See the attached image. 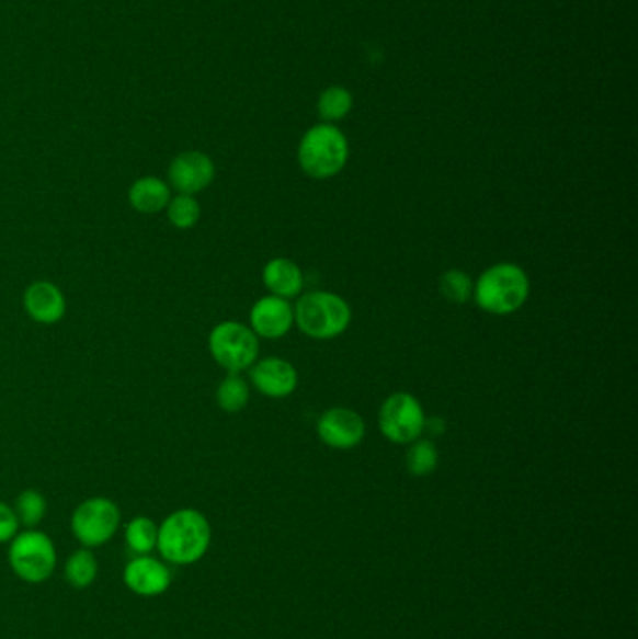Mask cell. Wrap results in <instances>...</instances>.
<instances>
[{
	"label": "cell",
	"instance_id": "1",
	"mask_svg": "<svg viewBox=\"0 0 638 639\" xmlns=\"http://www.w3.org/2000/svg\"><path fill=\"white\" fill-rule=\"evenodd\" d=\"M212 527L205 514L195 509H180L158 527V545L167 563L193 564L210 548Z\"/></svg>",
	"mask_w": 638,
	"mask_h": 639
},
{
	"label": "cell",
	"instance_id": "2",
	"mask_svg": "<svg viewBox=\"0 0 638 639\" xmlns=\"http://www.w3.org/2000/svg\"><path fill=\"white\" fill-rule=\"evenodd\" d=\"M531 294V281L517 264H497L481 273L474 285V298L479 309L504 317L521 309Z\"/></svg>",
	"mask_w": 638,
	"mask_h": 639
},
{
	"label": "cell",
	"instance_id": "3",
	"mask_svg": "<svg viewBox=\"0 0 638 639\" xmlns=\"http://www.w3.org/2000/svg\"><path fill=\"white\" fill-rule=\"evenodd\" d=\"M352 310L332 292H309L294 309V320L307 336L328 341L341 335L351 323Z\"/></svg>",
	"mask_w": 638,
	"mask_h": 639
},
{
	"label": "cell",
	"instance_id": "4",
	"mask_svg": "<svg viewBox=\"0 0 638 639\" xmlns=\"http://www.w3.org/2000/svg\"><path fill=\"white\" fill-rule=\"evenodd\" d=\"M349 159V142L338 127L315 126L304 135L298 148V161L307 176L326 180L343 171Z\"/></svg>",
	"mask_w": 638,
	"mask_h": 639
},
{
	"label": "cell",
	"instance_id": "5",
	"mask_svg": "<svg viewBox=\"0 0 638 639\" xmlns=\"http://www.w3.org/2000/svg\"><path fill=\"white\" fill-rule=\"evenodd\" d=\"M13 574L26 583H44L57 567V550L52 538L36 529H26L12 538L8 551Z\"/></svg>",
	"mask_w": 638,
	"mask_h": 639
},
{
	"label": "cell",
	"instance_id": "6",
	"mask_svg": "<svg viewBox=\"0 0 638 639\" xmlns=\"http://www.w3.org/2000/svg\"><path fill=\"white\" fill-rule=\"evenodd\" d=\"M210 354L219 367L238 374L253 367L259 355V339L248 326L240 322L217 323L208 339Z\"/></svg>",
	"mask_w": 638,
	"mask_h": 639
},
{
	"label": "cell",
	"instance_id": "7",
	"mask_svg": "<svg viewBox=\"0 0 638 639\" xmlns=\"http://www.w3.org/2000/svg\"><path fill=\"white\" fill-rule=\"evenodd\" d=\"M121 518V509L115 501L90 498L71 514V532L84 548H98L115 537Z\"/></svg>",
	"mask_w": 638,
	"mask_h": 639
},
{
	"label": "cell",
	"instance_id": "8",
	"mask_svg": "<svg viewBox=\"0 0 638 639\" xmlns=\"http://www.w3.org/2000/svg\"><path fill=\"white\" fill-rule=\"evenodd\" d=\"M425 421L428 419L420 400L410 392H394L378 413L380 432L391 444H414L425 431Z\"/></svg>",
	"mask_w": 638,
	"mask_h": 639
},
{
	"label": "cell",
	"instance_id": "9",
	"mask_svg": "<svg viewBox=\"0 0 638 639\" xmlns=\"http://www.w3.org/2000/svg\"><path fill=\"white\" fill-rule=\"evenodd\" d=\"M317 432L322 444L332 449H352L362 444L365 436V423L362 415L349 408H332L322 413L317 424Z\"/></svg>",
	"mask_w": 638,
	"mask_h": 639
},
{
	"label": "cell",
	"instance_id": "10",
	"mask_svg": "<svg viewBox=\"0 0 638 639\" xmlns=\"http://www.w3.org/2000/svg\"><path fill=\"white\" fill-rule=\"evenodd\" d=\"M216 167L203 152L180 153L169 167V184L179 195H197L214 182Z\"/></svg>",
	"mask_w": 638,
	"mask_h": 639
},
{
	"label": "cell",
	"instance_id": "11",
	"mask_svg": "<svg viewBox=\"0 0 638 639\" xmlns=\"http://www.w3.org/2000/svg\"><path fill=\"white\" fill-rule=\"evenodd\" d=\"M126 587L139 596H158L166 593L171 585V570L160 559L150 556H137L124 569Z\"/></svg>",
	"mask_w": 638,
	"mask_h": 639
},
{
	"label": "cell",
	"instance_id": "12",
	"mask_svg": "<svg viewBox=\"0 0 638 639\" xmlns=\"http://www.w3.org/2000/svg\"><path fill=\"white\" fill-rule=\"evenodd\" d=\"M251 330L262 339H282L294 323L293 305L277 296H264L249 312Z\"/></svg>",
	"mask_w": 638,
	"mask_h": 639
},
{
	"label": "cell",
	"instance_id": "13",
	"mask_svg": "<svg viewBox=\"0 0 638 639\" xmlns=\"http://www.w3.org/2000/svg\"><path fill=\"white\" fill-rule=\"evenodd\" d=\"M251 381L270 399H285L298 387V373L287 360L266 357L251 368Z\"/></svg>",
	"mask_w": 638,
	"mask_h": 639
},
{
	"label": "cell",
	"instance_id": "14",
	"mask_svg": "<svg viewBox=\"0 0 638 639\" xmlns=\"http://www.w3.org/2000/svg\"><path fill=\"white\" fill-rule=\"evenodd\" d=\"M23 305L26 315L33 318L34 322L45 326L60 322L66 315L65 294L49 281H36L33 285L26 286Z\"/></svg>",
	"mask_w": 638,
	"mask_h": 639
},
{
	"label": "cell",
	"instance_id": "15",
	"mask_svg": "<svg viewBox=\"0 0 638 639\" xmlns=\"http://www.w3.org/2000/svg\"><path fill=\"white\" fill-rule=\"evenodd\" d=\"M262 281L272 292V296L283 299L298 296L304 288V275L300 267L288 259L270 260L262 272Z\"/></svg>",
	"mask_w": 638,
	"mask_h": 639
},
{
	"label": "cell",
	"instance_id": "16",
	"mask_svg": "<svg viewBox=\"0 0 638 639\" xmlns=\"http://www.w3.org/2000/svg\"><path fill=\"white\" fill-rule=\"evenodd\" d=\"M128 198L132 208L150 216L167 208L171 201V190L161 178L145 176L129 187Z\"/></svg>",
	"mask_w": 638,
	"mask_h": 639
},
{
	"label": "cell",
	"instance_id": "17",
	"mask_svg": "<svg viewBox=\"0 0 638 639\" xmlns=\"http://www.w3.org/2000/svg\"><path fill=\"white\" fill-rule=\"evenodd\" d=\"M66 582L73 589H87L98 577V559L92 551L77 550L68 557L65 567Z\"/></svg>",
	"mask_w": 638,
	"mask_h": 639
},
{
	"label": "cell",
	"instance_id": "18",
	"mask_svg": "<svg viewBox=\"0 0 638 639\" xmlns=\"http://www.w3.org/2000/svg\"><path fill=\"white\" fill-rule=\"evenodd\" d=\"M217 404L227 413L242 412L249 402L248 381L238 374H229L216 392Z\"/></svg>",
	"mask_w": 638,
	"mask_h": 639
},
{
	"label": "cell",
	"instance_id": "19",
	"mask_svg": "<svg viewBox=\"0 0 638 639\" xmlns=\"http://www.w3.org/2000/svg\"><path fill=\"white\" fill-rule=\"evenodd\" d=\"M126 543L137 556H148L158 545V526L147 516H137L126 526Z\"/></svg>",
	"mask_w": 638,
	"mask_h": 639
},
{
	"label": "cell",
	"instance_id": "20",
	"mask_svg": "<svg viewBox=\"0 0 638 639\" xmlns=\"http://www.w3.org/2000/svg\"><path fill=\"white\" fill-rule=\"evenodd\" d=\"M15 514H18V520L20 524L29 527V529H34L38 526L39 522L45 518V513H47V501H45L44 495L36 492V490H25L21 492L20 498L15 500Z\"/></svg>",
	"mask_w": 638,
	"mask_h": 639
},
{
	"label": "cell",
	"instance_id": "21",
	"mask_svg": "<svg viewBox=\"0 0 638 639\" xmlns=\"http://www.w3.org/2000/svg\"><path fill=\"white\" fill-rule=\"evenodd\" d=\"M436 466H438V449L429 440L415 442L407 453V468H409L410 475H414V477L431 475L436 469Z\"/></svg>",
	"mask_w": 638,
	"mask_h": 639
},
{
	"label": "cell",
	"instance_id": "22",
	"mask_svg": "<svg viewBox=\"0 0 638 639\" xmlns=\"http://www.w3.org/2000/svg\"><path fill=\"white\" fill-rule=\"evenodd\" d=\"M167 217L180 230L195 227L201 217V206L192 195H176L167 204Z\"/></svg>",
	"mask_w": 638,
	"mask_h": 639
},
{
	"label": "cell",
	"instance_id": "23",
	"mask_svg": "<svg viewBox=\"0 0 638 639\" xmlns=\"http://www.w3.org/2000/svg\"><path fill=\"white\" fill-rule=\"evenodd\" d=\"M441 294L452 304H466L474 296L472 277L460 270H449V272L442 273Z\"/></svg>",
	"mask_w": 638,
	"mask_h": 639
},
{
	"label": "cell",
	"instance_id": "24",
	"mask_svg": "<svg viewBox=\"0 0 638 639\" xmlns=\"http://www.w3.org/2000/svg\"><path fill=\"white\" fill-rule=\"evenodd\" d=\"M352 95L345 89L332 87L320 95L319 114L324 121L333 122L345 118L351 113Z\"/></svg>",
	"mask_w": 638,
	"mask_h": 639
},
{
	"label": "cell",
	"instance_id": "25",
	"mask_svg": "<svg viewBox=\"0 0 638 639\" xmlns=\"http://www.w3.org/2000/svg\"><path fill=\"white\" fill-rule=\"evenodd\" d=\"M20 532V520L12 506L0 501V545L12 543V538Z\"/></svg>",
	"mask_w": 638,
	"mask_h": 639
}]
</instances>
